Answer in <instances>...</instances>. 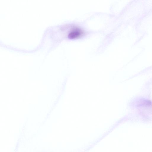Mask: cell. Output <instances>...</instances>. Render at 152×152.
I'll return each mask as SVG.
<instances>
[{
    "instance_id": "6da1fadb",
    "label": "cell",
    "mask_w": 152,
    "mask_h": 152,
    "mask_svg": "<svg viewBox=\"0 0 152 152\" xmlns=\"http://www.w3.org/2000/svg\"><path fill=\"white\" fill-rule=\"evenodd\" d=\"M83 34L84 31L81 28L78 27H74L69 31L68 36L70 38H77L81 37Z\"/></svg>"
}]
</instances>
